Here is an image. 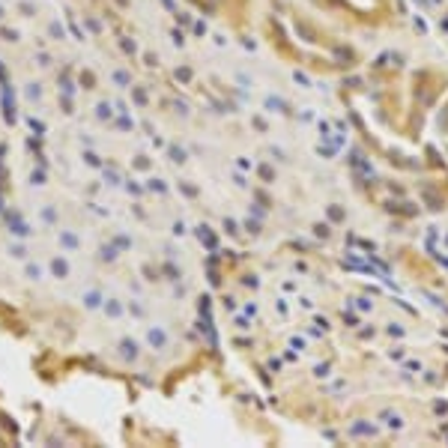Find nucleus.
<instances>
[{
    "label": "nucleus",
    "mask_w": 448,
    "mask_h": 448,
    "mask_svg": "<svg viewBox=\"0 0 448 448\" xmlns=\"http://www.w3.org/2000/svg\"><path fill=\"white\" fill-rule=\"evenodd\" d=\"M51 275H54V278H66V275H69V263H66L60 254L51 257Z\"/></svg>",
    "instance_id": "f257e3e1"
},
{
    "label": "nucleus",
    "mask_w": 448,
    "mask_h": 448,
    "mask_svg": "<svg viewBox=\"0 0 448 448\" xmlns=\"http://www.w3.org/2000/svg\"><path fill=\"white\" fill-rule=\"evenodd\" d=\"M12 233H15V236H27L30 230H27V224L21 221V218H15V221H12Z\"/></svg>",
    "instance_id": "f03ea898"
},
{
    "label": "nucleus",
    "mask_w": 448,
    "mask_h": 448,
    "mask_svg": "<svg viewBox=\"0 0 448 448\" xmlns=\"http://www.w3.org/2000/svg\"><path fill=\"white\" fill-rule=\"evenodd\" d=\"M39 275H42V266H39V263H30V266H27V278H30V281H39Z\"/></svg>",
    "instance_id": "7ed1b4c3"
},
{
    "label": "nucleus",
    "mask_w": 448,
    "mask_h": 448,
    "mask_svg": "<svg viewBox=\"0 0 448 448\" xmlns=\"http://www.w3.org/2000/svg\"><path fill=\"white\" fill-rule=\"evenodd\" d=\"M60 242H63V245H69V248H78V239H75V236H72V233H60Z\"/></svg>",
    "instance_id": "20e7f679"
}]
</instances>
